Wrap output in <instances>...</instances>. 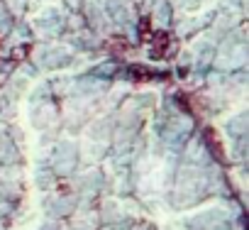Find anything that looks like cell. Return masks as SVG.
<instances>
[{
    "instance_id": "cell-1",
    "label": "cell",
    "mask_w": 249,
    "mask_h": 230,
    "mask_svg": "<svg viewBox=\"0 0 249 230\" xmlns=\"http://www.w3.org/2000/svg\"><path fill=\"white\" fill-rule=\"evenodd\" d=\"M203 137H205V145H208V150L213 152V157H215L217 162H225V150H222V142H220L217 133H215L213 128H205Z\"/></svg>"
},
{
    "instance_id": "cell-2",
    "label": "cell",
    "mask_w": 249,
    "mask_h": 230,
    "mask_svg": "<svg viewBox=\"0 0 249 230\" xmlns=\"http://www.w3.org/2000/svg\"><path fill=\"white\" fill-rule=\"evenodd\" d=\"M169 49V35L166 32H157L154 39H152V54L154 57H164Z\"/></svg>"
},
{
    "instance_id": "cell-3",
    "label": "cell",
    "mask_w": 249,
    "mask_h": 230,
    "mask_svg": "<svg viewBox=\"0 0 249 230\" xmlns=\"http://www.w3.org/2000/svg\"><path fill=\"white\" fill-rule=\"evenodd\" d=\"M27 52H30V47H27V44H22V47L13 49V54H10V57H13V61H22V59L27 57Z\"/></svg>"
},
{
    "instance_id": "cell-4",
    "label": "cell",
    "mask_w": 249,
    "mask_h": 230,
    "mask_svg": "<svg viewBox=\"0 0 249 230\" xmlns=\"http://www.w3.org/2000/svg\"><path fill=\"white\" fill-rule=\"evenodd\" d=\"M110 49H115V52H124V49H127V42H124V39H110Z\"/></svg>"
},
{
    "instance_id": "cell-5",
    "label": "cell",
    "mask_w": 249,
    "mask_h": 230,
    "mask_svg": "<svg viewBox=\"0 0 249 230\" xmlns=\"http://www.w3.org/2000/svg\"><path fill=\"white\" fill-rule=\"evenodd\" d=\"M149 30H152V25H149V18H144V20H142V25H140V35L147 39V37H149Z\"/></svg>"
},
{
    "instance_id": "cell-6",
    "label": "cell",
    "mask_w": 249,
    "mask_h": 230,
    "mask_svg": "<svg viewBox=\"0 0 249 230\" xmlns=\"http://www.w3.org/2000/svg\"><path fill=\"white\" fill-rule=\"evenodd\" d=\"M130 76H135L137 81H144L149 74H147V71H142V69H130Z\"/></svg>"
}]
</instances>
